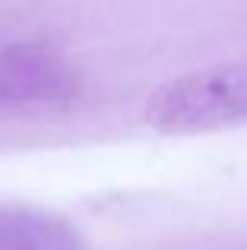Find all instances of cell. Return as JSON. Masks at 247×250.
Here are the masks:
<instances>
[{
	"mask_svg": "<svg viewBox=\"0 0 247 250\" xmlns=\"http://www.w3.org/2000/svg\"><path fill=\"white\" fill-rule=\"evenodd\" d=\"M247 121V63L203 67L162 83L146 102V124L162 133H203Z\"/></svg>",
	"mask_w": 247,
	"mask_h": 250,
	"instance_id": "obj_1",
	"label": "cell"
},
{
	"mask_svg": "<svg viewBox=\"0 0 247 250\" xmlns=\"http://www.w3.org/2000/svg\"><path fill=\"white\" fill-rule=\"evenodd\" d=\"M0 250H89V241L57 212L0 203Z\"/></svg>",
	"mask_w": 247,
	"mask_h": 250,
	"instance_id": "obj_3",
	"label": "cell"
},
{
	"mask_svg": "<svg viewBox=\"0 0 247 250\" xmlns=\"http://www.w3.org/2000/svg\"><path fill=\"white\" fill-rule=\"evenodd\" d=\"M73 92V67L57 51L32 42L0 48V111L54 104Z\"/></svg>",
	"mask_w": 247,
	"mask_h": 250,
	"instance_id": "obj_2",
	"label": "cell"
}]
</instances>
